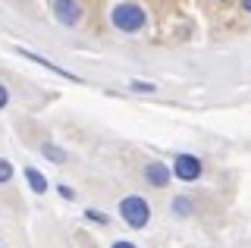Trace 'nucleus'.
<instances>
[{"instance_id":"1","label":"nucleus","mask_w":251,"mask_h":248,"mask_svg":"<svg viewBox=\"0 0 251 248\" xmlns=\"http://www.w3.org/2000/svg\"><path fill=\"white\" fill-rule=\"evenodd\" d=\"M110 25L123 35H138V32H145V25H148V13L135 0H120V3L110 10Z\"/></svg>"},{"instance_id":"2","label":"nucleus","mask_w":251,"mask_h":248,"mask_svg":"<svg viewBox=\"0 0 251 248\" xmlns=\"http://www.w3.org/2000/svg\"><path fill=\"white\" fill-rule=\"evenodd\" d=\"M120 217L126 226L132 229H145L148 223H151V207H148V201L141 195H129L120 201Z\"/></svg>"},{"instance_id":"3","label":"nucleus","mask_w":251,"mask_h":248,"mask_svg":"<svg viewBox=\"0 0 251 248\" xmlns=\"http://www.w3.org/2000/svg\"><path fill=\"white\" fill-rule=\"evenodd\" d=\"M47 3H50V13H53V19H57L60 25H66V28L82 25V19H85L82 0H47Z\"/></svg>"},{"instance_id":"4","label":"nucleus","mask_w":251,"mask_h":248,"mask_svg":"<svg viewBox=\"0 0 251 248\" xmlns=\"http://www.w3.org/2000/svg\"><path fill=\"white\" fill-rule=\"evenodd\" d=\"M170 170H173V176H176L179 182H195V179H201L204 164H201V157H195V154H176Z\"/></svg>"},{"instance_id":"5","label":"nucleus","mask_w":251,"mask_h":248,"mask_svg":"<svg viewBox=\"0 0 251 248\" xmlns=\"http://www.w3.org/2000/svg\"><path fill=\"white\" fill-rule=\"evenodd\" d=\"M16 53H19V57H25V60H31V63H38V66H44V69H50V73H57L60 79L78 82V79H75V73H69V69H63V66H57V63H50V60H47V57H41V53H35V50H25V48H16Z\"/></svg>"},{"instance_id":"6","label":"nucleus","mask_w":251,"mask_h":248,"mask_svg":"<svg viewBox=\"0 0 251 248\" xmlns=\"http://www.w3.org/2000/svg\"><path fill=\"white\" fill-rule=\"evenodd\" d=\"M170 176H173V170L167 164H160V160H151V164L145 167V179L154 185V189H167L170 185Z\"/></svg>"},{"instance_id":"7","label":"nucleus","mask_w":251,"mask_h":248,"mask_svg":"<svg viewBox=\"0 0 251 248\" xmlns=\"http://www.w3.org/2000/svg\"><path fill=\"white\" fill-rule=\"evenodd\" d=\"M22 176H25L28 189L35 192V195H44V192H47V179H44V173L38 167H25V170H22Z\"/></svg>"},{"instance_id":"8","label":"nucleus","mask_w":251,"mask_h":248,"mask_svg":"<svg viewBox=\"0 0 251 248\" xmlns=\"http://www.w3.org/2000/svg\"><path fill=\"white\" fill-rule=\"evenodd\" d=\"M173 214L176 217H192V207H195V201L192 198H185V195H179V198H173Z\"/></svg>"},{"instance_id":"9","label":"nucleus","mask_w":251,"mask_h":248,"mask_svg":"<svg viewBox=\"0 0 251 248\" xmlns=\"http://www.w3.org/2000/svg\"><path fill=\"white\" fill-rule=\"evenodd\" d=\"M44 157H47V160H53V164H66L69 154L63 151V148H57V145H44Z\"/></svg>"},{"instance_id":"10","label":"nucleus","mask_w":251,"mask_h":248,"mask_svg":"<svg viewBox=\"0 0 251 248\" xmlns=\"http://www.w3.org/2000/svg\"><path fill=\"white\" fill-rule=\"evenodd\" d=\"M129 88L138 91V95H154L157 85H154V82H138V79H135V82H129Z\"/></svg>"},{"instance_id":"11","label":"nucleus","mask_w":251,"mask_h":248,"mask_svg":"<svg viewBox=\"0 0 251 248\" xmlns=\"http://www.w3.org/2000/svg\"><path fill=\"white\" fill-rule=\"evenodd\" d=\"M10 179H13V164L6 157H0V185H6Z\"/></svg>"},{"instance_id":"12","label":"nucleus","mask_w":251,"mask_h":248,"mask_svg":"<svg viewBox=\"0 0 251 248\" xmlns=\"http://www.w3.org/2000/svg\"><path fill=\"white\" fill-rule=\"evenodd\" d=\"M85 217H88V220H94V223H100V226L107 223V214H98V211H85Z\"/></svg>"},{"instance_id":"13","label":"nucleus","mask_w":251,"mask_h":248,"mask_svg":"<svg viewBox=\"0 0 251 248\" xmlns=\"http://www.w3.org/2000/svg\"><path fill=\"white\" fill-rule=\"evenodd\" d=\"M10 104V91H6V85H0V110Z\"/></svg>"},{"instance_id":"14","label":"nucleus","mask_w":251,"mask_h":248,"mask_svg":"<svg viewBox=\"0 0 251 248\" xmlns=\"http://www.w3.org/2000/svg\"><path fill=\"white\" fill-rule=\"evenodd\" d=\"M60 195H63V198H66V201H73V198H75V192H73V189H69V185H60Z\"/></svg>"},{"instance_id":"15","label":"nucleus","mask_w":251,"mask_h":248,"mask_svg":"<svg viewBox=\"0 0 251 248\" xmlns=\"http://www.w3.org/2000/svg\"><path fill=\"white\" fill-rule=\"evenodd\" d=\"M110 248H135V245H132V242H113Z\"/></svg>"},{"instance_id":"16","label":"nucleus","mask_w":251,"mask_h":248,"mask_svg":"<svg viewBox=\"0 0 251 248\" xmlns=\"http://www.w3.org/2000/svg\"><path fill=\"white\" fill-rule=\"evenodd\" d=\"M242 10H248V13H251V0H242Z\"/></svg>"}]
</instances>
